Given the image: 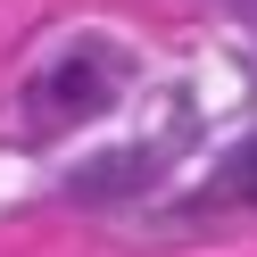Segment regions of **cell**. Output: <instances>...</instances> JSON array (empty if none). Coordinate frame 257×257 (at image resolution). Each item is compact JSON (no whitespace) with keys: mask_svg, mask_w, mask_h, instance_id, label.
<instances>
[{"mask_svg":"<svg viewBox=\"0 0 257 257\" xmlns=\"http://www.w3.org/2000/svg\"><path fill=\"white\" fill-rule=\"evenodd\" d=\"M216 199H249V207H257V141H249V150L232 158V166H224V183H207V191H199L191 207H216Z\"/></svg>","mask_w":257,"mask_h":257,"instance_id":"2","label":"cell"},{"mask_svg":"<svg viewBox=\"0 0 257 257\" xmlns=\"http://www.w3.org/2000/svg\"><path fill=\"white\" fill-rule=\"evenodd\" d=\"M100 108H108V58L100 50H67L34 83V116L42 124H75V116H100Z\"/></svg>","mask_w":257,"mask_h":257,"instance_id":"1","label":"cell"}]
</instances>
